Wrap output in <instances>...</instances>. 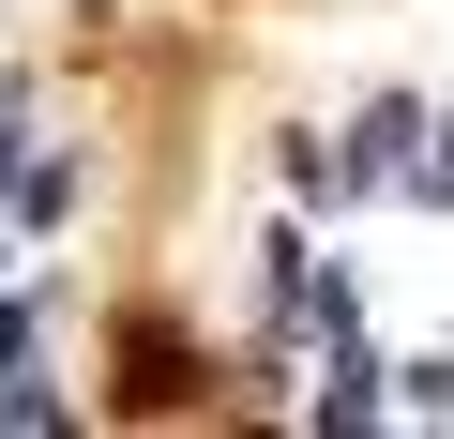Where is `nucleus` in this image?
I'll use <instances>...</instances> for the list:
<instances>
[{
    "instance_id": "f257e3e1",
    "label": "nucleus",
    "mask_w": 454,
    "mask_h": 439,
    "mask_svg": "<svg viewBox=\"0 0 454 439\" xmlns=\"http://www.w3.org/2000/svg\"><path fill=\"white\" fill-rule=\"evenodd\" d=\"M394 409H454V364H409V379H394Z\"/></svg>"
}]
</instances>
